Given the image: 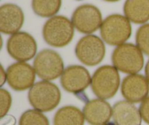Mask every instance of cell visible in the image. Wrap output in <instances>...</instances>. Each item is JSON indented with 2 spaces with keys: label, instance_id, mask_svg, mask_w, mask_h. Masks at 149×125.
<instances>
[{
  "label": "cell",
  "instance_id": "21",
  "mask_svg": "<svg viewBox=\"0 0 149 125\" xmlns=\"http://www.w3.org/2000/svg\"><path fill=\"white\" fill-rule=\"evenodd\" d=\"M12 97L10 94L5 89H0V116L1 117L7 115V112L11 107Z\"/></svg>",
  "mask_w": 149,
  "mask_h": 125
},
{
  "label": "cell",
  "instance_id": "26",
  "mask_svg": "<svg viewBox=\"0 0 149 125\" xmlns=\"http://www.w3.org/2000/svg\"><path fill=\"white\" fill-rule=\"evenodd\" d=\"M106 1H109V2H116V1H119V0H104Z\"/></svg>",
  "mask_w": 149,
  "mask_h": 125
},
{
  "label": "cell",
  "instance_id": "23",
  "mask_svg": "<svg viewBox=\"0 0 149 125\" xmlns=\"http://www.w3.org/2000/svg\"><path fill=\"white\" fill-rule=\"evenodd\" d=\"M15 119L11 115H6L1 117L0 121V125H15Z\"/></svg>",
  "mask_w": 149,
  "mask_h": 125
},
{
  "label": "cell",
  "instance_id": "22",
  "mask_svg": "<svg viewBox=\"0 0 149 125\" xmlns=\"http://www.w3.org/2000/svg\"><path fill=\"white\" fill-rule=\"evenodd\" d=\"M139 111L143 121L149 124V96L142 101Z\"/></svg>",
  "mask_w": 149,
  "mask_h": 125
},
{
  "label": "cell",
  "instance_id": "9",
  "mask_svg": "<svg viewBox=\"0 0 149 125\" xmlns=\"http://www.w3.org/2000/svg\"><path fill=\"white\" fill-rule=\"evenodd\" d=\"M7 50L14 59L26 61L33 59L36 55L37 45L30 34L18 32L10 37L7 42Z\"/></svg>",
  "mask_w": 149,
  "mask_h": 125
},
{
  "label": "cell",
  "instance_id": "7",
  "mask_svg": "<svg viewBox=\"0 0 149 125\" xmlns=\"http://www.w3.org/2000/svg\"><path fill=\"white\" fill-rule=\"evenodd\" d=\"M77 59L87 66H95L103 59L106 47L103 40L94 35H87L81 37L75 47Z\"/></svg>",
  "mask_w": 149,
  "mask_h": 125
},
{
  "label": "cell",
  "instance_id": "13",
  "mask_svg": "<svg viewBox=\"0 0 149 125\" xmlns=\"http://www.w3.org/2000/svg\"><path fill=\"white\" fill-rule=\"evenodd\" d=\"M24 23V14L17 4L7 3L0 7V31L6 35L18 32Z\"/></svg>",
  "mask_w": 149,
  "mask_h": 125
},
{
  "label": "cell",
  "instance_id": "19",
  "mask_svg": "<svg viewBox=\"0 0 149 125\" xmlns=\"http://www.w3.org/2000/svg\"><path fill=\"white\" fill-rule=\"evenodd\" d=\"M19 125H49L48 119L37 110H28L19 120Z\"/></svg>",
  "mask_w": 149,
  "mask_h": 125
},
{
  "label": "cell",
  "instance_id": "11",
  "mask_svg": "<svg viewBox=\"0 0 149 125\" xmlns=\"http://www.w3.org/2000/svg\"><path fill=\"white\" fill-rule=\"evenodd\" d=\"M92 78L85 67L80 65H71L63 73L61 83L65 91L79 94L85 90L91 84Z\"/></svg>",
  "mask_w": 149,
  "mask_h": 125
},
{
  "label": "cell",
  "instance_id": "14",
  "mask_svg": "<svg viewBox=\"0 0 149 125\" xmlns=\"http://www.w3.org/2000/svg\"><path fill=\"white\" fill-rule=\"evenodd\" d=\"M86 121L91 125H105L112 116L110 104L103 99H94L88 101L83 108Z\"/></svg>",
  "mask_w": 149,
  "mask_h": 125
},
{
  "label": "cell",
  "instance_id": "8",
  "mask_svg": "<svg viewBox=\"0 0 149 125\" xmlns=\"http://www.w3.org/2000/svg\"><path fill=\"white\" fill-rule=\"evenodd\" d=\"M71 22L77 31L90 35L100 28L103 19L101 13L97 7L84 4L76 8L71 17Z\"/></svg>",
  "mask_w": 149,
  "mask_h": 125
},
{
  "label": "cell",
  "instance_id": "18",
  "mask_svg": "<svg viewBox=\"0 0 149 125\" xmlns=\"http://www.w3.org/2000/svg\"><path fill=\"white\" fill-rule=\"evenodd\" d=\"M62 0H32L31 7L35 14L42 18H52L59 12Z\"/></svg>",
  "mask_w": 149,
  "mask_h": 125
},
{
  "label": "cell",
  "instance_id": "24",
  "mask_svg": "<svg viewBox=\"0 0 149 125\" xmlns=\"http://www.w3.org/2000/svg\"><path fill=\"white\" fill-rule=\"evenodd\" d=\"M0 76H1V78H0V80H1L0 85H1V86H3V84L5 83L6 80H7V73H5L2 66H1V73H0Z\"/></svg>",
  "mask_w": 149,
  "mask_h": 125
},
{
  "label": "cell",
  "instance_id": "10",
  "mask_svg": "<svg viewBox=\"0 0 149 125\" xmlns=\"http://www.w3.org/2000/svg\"><path fill=\"white\" fill-rule=\"evenodd\" d=\"M35 79L34 68L24 61L14 63L7 70V81L14 90L23 91L31 88Z\"/></svg>",
  "mask_w": 149,
  "mask_h": 125
},
{
  "label": "cell",
  "instance_id": "16",
  "mask_svg": "<svg viewBox=\"0 0 149 125\" xmlns=\"http://www.w3.org/2000/svg\"><path fill=\"white\" fill-rule=\"evenodd\" d=\"M124 13L130 21L142 24L149 20V0H126Z\"/></svg>",
  "mask_w": 149,
  "mask_h": 125
},
{
  "label": "cell",
  "instance_id": "25",
  "mask_svg": "<svg viewBox=\"0 0 149 125\" xmlns=\"http://www.w3.org/2000/svg\"><path fill=\"white\" fill-rule=\"evenodd\" d=\"M145 73H146V76L147 80H148L149 82V60L148 61V62H147L146 65Z\"/></svg>",
  "mask_w": 149,
  "mask_h": 125
},
{
  "label": "cell",
  "instance_id": "15",
  "mask_svg": "<svg viewBox=\"0 0 149 125\" xmlns=\"http://www.w3.org/2000/svg\"><path fill=\"white\" fill-rule=\"evenodd\" d=\"M112 117L116 125H141L140 111L127 100L119 101L112 108Z\"/></svg>",
  "mask_w": 149,
  "mask_h": 125
},
{
  "label": "cell",
  "instance_id": "17",
  "mask_svg": "<svg viewBox=\"0 0 149 125\" xmlns=\"http://www.w3.org/2000/svg\"><path fill=\"white\" fill-rule=\"evenodd\" d=\"M84 117L78 108L67 105L60 108L55 114L53 125H84Z\"/></svg>",
  "mask_w": 149,
  "mask_h": 125
},
{
  "label": "cell",
  "instance_id": "3",
  "mask_svg": "<svg viewBox=\"0 0 149 125\" xmlns=\"http://www.w3.org/2000/svg\"><path fill=\"white\" fill-rule=\"evenodd\" d=\"M100 29L102 39L111 45H122L132 35L130 21L126 16L120 14H112L106 17Z\"/></svg>",
  "mask_w": 149,
  "mask_h": 125
},
{
  "label": "cell",
  "instance_id": "1",
  "mask_svg": "<svg viewBox=\"0 0 149 125\" xmlns=\"http://www.w3.org/2000/svg\"><path fill=\"white\" fill-rule=\"evenodd\" d=\"M74 26L71 20L63 16H55L45 22L42 35L50 46L62 48L71 42L74 37Z\"/></svg>",
  "mask_w": 149,
  "mask_h": 125
},
{
  "label": "cell",
  "instance_id": "20",
  "mask_svg": "<svg viewBox=\"0 0 149 125\" xmlns=\"http://www.w3.org/2000/svg\"><path fill=\"white\" fill-rule=\"evenodd\" d=\"M137 46L146 55L149 56V23H145L138 28L135 36Z\"/></svg>",
  "mask_w": 149,
  "mask_h": 125
},
{
  "label": "cell",
  "instance_id": "12",
  "mask_svg": "<svg viewBox=\"0 0 149 125\" xmlns=\"http://www.w3.org/2000/svg\"><path fill=\"white\" fill-rule=\"evenodd\" d=\"M121 92L122 96L129 102H140L148 97L149 82L142 75H130L122 81Z\"/></svg>",
  "mask_w": 149,
  "mask_h": 125
},
{
  "label": "cell",
  "instance_id": "5",
  "mask_svg": "<svg viewBox=\"0 0 149 125\" xmlns=\"http://www.w3.org/2000/svg\"><path fill=\"white\" fill-rule=\"evenodd\" d=\"M111 59L117 70L128 74H136L142 70L144 64L142 51L132 43H124L116 47Z\"/></svg>",
  "mask_w": 149,
  "mask_h": 125
},
{
  "label": "cell",
  "instance_id": "27",
  "mask_svg": "<svg viewBox=\"0 0 149 125\" xmlns=\"http://www.w3.org/2000/svg\"><path fill=\"white\" fill-rule=\"evenodd\" d=\"M105 125H116V124H111V123H109V124H106Z\"/></svg>",
  "mask_w": 149,
  "mask_h": 125
},
{
  "label": "cell",
  "instance_id": "28",
  "mask_svg": "<svg viewBox=\"0 0 149 125\" xmlns=\"http://www.w3.org/2000/svg\"><path fill=\"white\" fill-rule=\"evenodd\" d=\"M78 1H81V0H78Z\"/></svg>",
  "mask_w": 149,
  "mask_h": 125
},
{
  "label": "cell",
  "instance_id": "2",
  "mask_svg": "<svg viewBox=\"0 0 149 125\" xmlns=\"http://www.w3.org/2000/svg\"><path fill=\"white\" fill-rule=\"evenodd\" d=\"M28 97L35 110L40 112H49L58 106L61 95L55 83L42 81L33 84L29 90Z\"/></svg>",
  "mask_w": 149,
  "mask_h": 125
},
{
  "label": "cell",
  "instance_id": "4",
  "mask_svg": "<svg viewBox=\"0 0 149 125\" xmlns=\"http://www.w3.org/2000/svg\"><path fill=\"white\" fill-rule=\"evenodd\" d=\"M119 84L120 76L117 69L111 65L99 67L92 78V90L100 99L113 97L117 92Z\"/></svg>",
  "mask_w": 149,
  "mask_h": 125
},
{
  "label": "cell",
  "instance_id": "6",
  "mask_svg": "<svg viewBox=\"0 0 149 125\" xmlns=\"http://www.w3.org/2000/svg\"><path fill=\"white\" fill-rule=\"evenodd\" d=\"M33 68L40 78L49 81L62 76L64 64L61 56L56 51L44 49L35 57Z\"/></svg>",
  "mask_w": 149,
  "mask_h": 125
}]
</instances>
